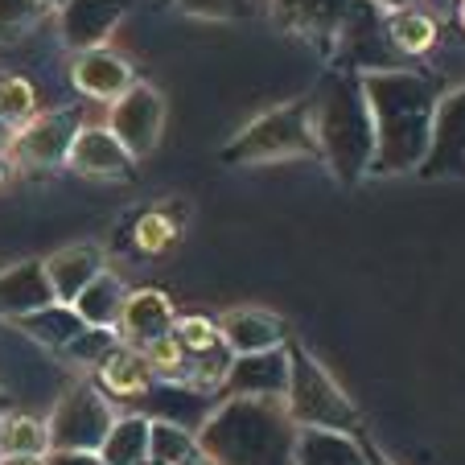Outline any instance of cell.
<instances>
[{
  "label": "cell",
  "mask_w": 465,
  "mask_h": 465,
  "mask_svg": "<svg viewBox=\"0 0 465 465\" xmlns=\"http://www.w3.org/2000/svg\"><path fill=\"white\" fill-rule=\"evenodd\" d=\"M375 128L371 173H420L432 144V115L440 104V83L420 71H371L359 74Z\"/></svg>",
  "instance_id": "obj_1"
},
{
  "label": "cell",
  "mask_w": 465,
  "mask_h": 465,
  "mask_svg": "<svg viewBox=\"0 0 465 465\" xmlns=\"http://www.w3.org/2000/svg\"><path fill=\"white\" fill-rule=\"evenodd\" d=\"M297 424L284 400H223L198 429L211 465H297Z\"/></svg>",
  "instance_id": "obj_2"
},
{
  "label": "cell",
  "mask_w": 465,
  "mask_h": 465,
  "mask_svg": "<svg viewBox=\"0 0 465 465\" xmlns=\"http://www.w3.org/2000/svg\"><path fill=\"white\" fill-rule=\"evenodd\" d=\"M313 112L317 157L330 165L338 182H359L375 161V128H371L362 79L354 71H330L309 95Z\"/></svg>",
  "instance_id": "obj_3"
},
{
  "label": "cell",
  "mask_w": 465,
  "mask_h": 465,
  "mask_svg": "<svg viewBox=\"0 0 465 465\" xmlns=\"http://www.w3.org/2000/svg\"><path fill=\"white\" fill-rule=\"evenodd\" d=\"M289 351V391H284V408H289L297 429H322V432H346L359 437L362 416L351 404V395L330 379V371L305 351V346H284Z\"/></svg>",
  "instance_id": "obj_4"
},
{
  "label": "cell",
  "mask_w": 465,
  "mask_h": 465,
  "mask_svg": "<svg viewBox=\"0 0 465 465\" xmlns=\"http://www.w3.org/2000/svg\"><path fill=\"white\" fill-rule=\"evenodd\" d=\"M289 157H317L309 99L284 104V107H276V112L252 120L235 141L223 149L227 165H263V161H289Z\"/></svg>",
  "instance_id": "obj_5"
},
{
  "label": "cell",
  "mask_w": 465,
  "mask_h": 465,
  "mask_svg": "<svg viewBox=\"0 0 465 465\" xmlns=\"http://www.w3.org/2000/svg\"><path fill=\"white\" fill-rule=\"evenodd\" d=\"M115 424L112 400L95 387V379L62 387L58 404H54L45 432H50V453H99Z\"/></svg>",
  "instance_id": "obj_6"
},
{
  "label": "cell",
  "mask_w": 465,
  "mask_h": 465,
  "mask_svg": "<svg viewBox=\"0 0 465 465\" xmlns=\"http://www.w3.org/2000/svg\"><path fill=\"white\" fill-rule=\"evenodd\" d=\"M83 132V112L79 107H58V112L34 115L29 124H21L9 136V157L13 165L25 169H50V165H66L74 136Z\"/></svg>",
  "instance_id": "obj_7"
},
{
  "label": "cell",
  "mask_w": 465,
  "mask_h": 465,
  "mask_svg": "<svg viewBox=\"0 0 465 465\" xmlns=\"http://www.w3.org/2000/svg\"><path fill=\"white\" fill-rule=\"evenodd\" d=\"M161 128H165V99L149 83H132L107 112V132L128 149V157H149L161 144Z\"/></svg>",
  "instance_id": "obj_8"
},
{
  "label": "cell",
  "mask_w": 465,
  "mask_h": 465,
  "mask_svg": "<svg viewBox=\"0 0 465 465\" xmlns=\"http://www.w3.org/2000/svg\"><path fill=\"white\" fill-rule=\"evenodd\" d=\"M223 400H284L289 391V351L235 354L223 379Z\"/></svg>",
  "instance_id": "obj_9"
},
{
  "label": "cell",
  "mask_w": 465,
  "mask_h": 465,
  "mask_svg": "<svg viewBox=\"0 0 465 465\" xmlns=\"http://www.w3.org/2000/svg\"><path fill=\"white\" fill-rule=\"evenodd\" d=\"M424 177H465V87L440 95L432 115V144L420 165Z\"/></svg>",
  "instance_id": "obj_10"
},
{
  "label": "cell",
  "mask_w": 465,
  "mask_h": 465,
  "mask_svg": "<svg viewBox=\"0 0 465 465\" xmlns=\"http://www.w3.org/2000/svg\"><path fill=\"white\" fill-rule=\"evenodd\" d=\"M173 305L161 289H136L124 297L120 322H115V338L120 346H132V351H144V346L161 342V338L173 334Z\"/></svg>",
  "instance_id": "obj_11"
},
{
  "label": "cell",
  "mask_w": 465,
  "mask_h": 465,
  "mask_svg": "<svg viewBox=\"0 0 465 465\" xmlns=\"http://www.w3.org/2000/svg\"><path fill=\"white\" fill-rule=\"evenodd\" d=\"M219 334L223 346L235 354H263V351H281L289 346V330L276 313H263V309H231L219 317Z\"/></svg>",
  "instance_id": "obj_12"
},
{
  "label": "cell",
  "mask_w": 465,
  "mask_h": 465,
  "mask_svg": "<svg viewBox=\"0 0 465 465\" xmlns=\"http://www.w3.org/2000/svg\"><path fill=\"white\" fill-rule=\"evenodd\" d=\"M128 13V0H66L62 5V37L71 50H99Z\"/></svg>",
  "instance_id": "obj_13"
},
{
  "label": "cell",
  "mask_w": 465,
  "mask_h": 465,
  "mask_svg": "<svg viewBox=\"0 0 465 465\" xmlns=\"http://www.w3.org/2000/svg\"><path fill=\"white\" fill-rule=\"evenodd\" d=\"M71 83H74V91H79V95L115 104V99H120L124 91L136 83V74H132V66L120 58V54H112L107 45H99V50H83L79 58H74Z\"/></svg>",
  "instance_id": "obj_14"
},
{
  "label": "cell",
  "mask_w": 465,
  "mask_h": 465,
  "mask_svg": "<svg viewBox=\"0 0 465 465\" xmlns=\"http://www.w3.org/2000/svg\"><path fill=\"white\" fill-rule=\"evenodd\" d=\"M66 165L83 177H128L132 173V157L120 141H115L107 124H83V132L74 136Z\"/></svg>",
  "instance_id": "obj_15"
},
{
  "label": "cell",
  "mask_w": 465,
  "mask_h": 465,
  "mask_svg": "<svg viewBox=\"0 0 465 465\" xmlns=\"http://www.w3.org/2000/svg\"><path fill=\"white\" fill-rule=\"evenodd\" d=\"M42 268H45L54 301L58 305H74V297L104 272V252L95 243H71L62 252H54L50 260H42Z\"/></svg>",
  "instance_id": "obj_16"
},
{
  "label": "cell",
  "mask_w": 465,
  "mask_h": 465,
  "mask_svg": "<svg viewBox=\"0 0 465 465\" xmlns=\"http://www.w3.org/2000/svg\"><path fill=\"white\" fill-rule=\"evenodd\" d=\"M45 305H54V292L42 260L13 263L9 272H0V322H17V317L37 313Z\"/></svg>",
  "instance_id": "obj_17"
},
{
  "label": "cell",
  "mask_w": 465,
  "mask_h": 465,
  "mask_svg": "<svg viewBox=\"0 0 465 465\" xmlns=\"http://www.w3.org/2000/svg\"><path fill=\"white\" fill-rule=\"evenodd\" d=\"M351 9V0H281V21L292 34L317 42L322 50H334V37L342 29V17Z\"/></svg>",
  "instance_id": "obj_18"
},
{
  "label": "cell",
  "mask_w": 465,
  "mask_h": 465,
  "mask_svg": "<svg viewBox=\"0 0 465 465\" xmlns=\"http://www.w3.org/2000/svg\"><path fill=\"white\" fill-rule=\"evenodd\" d=\"M13 330H17L25 342H34V346H42V351H54V354H62L66 346L74 342V338L87 330L83 325V317L74 313L71 305H45V309H37V313H25V317H17L13 322Z\"/></svg>",
  "instance_id": "obj_19"
},
{
  "label": "cell",
  "mask_w": 465,
  "mask_h": 465,
  "mask_svg": "<svg viewBox=\"0 0 465 465\" xmlns=\"http://www.w3.org/2000/svg\"><path fill=\"white\" fill-rule=\"evenodd\" d=\"M95 387L112 400H144V391L153 387V371L141 359V351L132 346H115L104 362L95 367Z\"/></svg>",
  "instance_id": "obj_20"
},
{
  "label": "cell",
  "mask_w": 465,
  "mask_h": 465,
  "mask_svg": "<svg viewBox=\"0 0 465 465\" xmlns=\"http://www.w3.org/2000/svg\"><path fill=\"white\" fill-rule=\"evenodd\" d=\"M124 297H128V289H124V281L115 272H99L95 281L87 284V289L74 297V313L83 317V325L87 330H115V322H120V309H124Z\"/></svg>",
  "instance_id": "obj_21"
},
{
  "label": "cell",
  "mask_w": 465,
  "mask_h": 465,
  "mask_svg": "<svg viewBox=\"0 0 465 465\" xmlns=\"http://www.w3.org/2000/svg\"><path fill=\"white\" fill-rule=\"evenodd\" d=\"M297 465H367V449L346 432L301 429L297 432Z\"/></svg>",
  "instance_id": "obj_22"
},
{
  "label": "cell",
  "mask_w": 465,
  "mask_h": 465,
  "mask_svg": "<svg viewBox=\"0 0 465 465\" xmlns=\"http://www.w3.org/2000/svg\"><path fill=\"white\" fill-rule=\"evenodd\" d=\"M104 465H144L149 461V416H120L99 445Z\"/></svg>",
  "instance_id": "obj_23"
},
{
  "label": "cell",
  "mask_w": 465,
  "mask_h": 465,
  "mask_svg": "<svg viewBox=\"0 0 465 465\" xmlns=\"http://www.w3.org/2000/svg\"><path fill=\"white\" fill-rule=\"evenodd\" d=\"M440 29L437 17H429L424 9H400L387 13V42H391L395 54H408V58H420L437 45Z\"/></svg>",
  "instance_id": "obj_24"
},
{
  "label": "cell",
  "mask_w": 465,
  "mask_h": 465,
  "mask_svg": "<svg viewBox=\"0 0 465 465\" xmlns=\"http://www.w3.org/2000/svg\"><path fill=\"white\" fill-rule=\"evenodd\" d=\"M50 453V432L45 420L29 412L0 416V457H45Z\"/></svg>",
  "instance_id": "obj_25"
},
{
  "label": "cell",
  "mask_w": 465,
  "mask_h": 465,
  "mask_svg": "<svg viewBox=\"0 0 465 465\" xmlns=\"http://www.w3.org/2000/svg\"><path fill=\"white\" fill-rule=\"evenodd\" d=\"M177 235H182V211H169V206H153L132 223V247L144 255L169 252L177 243Z\"/></svg>",
  "instance_id": "obj_26"
},
{
  "label": "cell",
  "mask_w": 465,
  "mask_h": 465,
  "mask_svg": "<svg viewBox=\"0 0 465 465\" xmlns=\"http://www.w3.org/2000/svg\"><path fill=\"white\" fill-rule=\"evenodd\" d=\"M190 453H198V432L177 429L169 420H149V461L153 465H182Z\"/></svg>",
  "instance_id": "obj_27"
},
{
  "label": "cell",
  "mask_w": 465,
  "mask_h": 465,
  "mask_svg": "<svg viewBox=\"0 0 465 465\" xmlns=\"http://www.w3.org/2000/svg\"><path fill=\"white\" fill-rule=\"evenodd\" d=\"M37 115V87L25 74H0V124L21 128Z\"/></svg>",
  "instance_id": "obj_28"
},
{
  "label": "cell",
  "mask_w": 465,
  "mask_h": 465,
  "mask_svg": "<svg viewBox=\"0 0 465 465\" xmlns=\"http://www.w3.org/2000/svg\"><path fill=\"white\" fill-rule=\"evenodd\" d=\"M173 342L182 346L185 362L190 359H203V354H214L223 351V334H219V322H211V317H177L173 322Z\"/></svg>",
  "instance_id": "obj_29"
},
{
  "label": "cell",
  "mask_w": 465,
  "mask_h": 465,
  "mask_svg": "<svg viewBox=\"0 0 465 465\" xmlns=\"http://www.w3.org/2000/svg\"><path fill=\"white\" fill-rule=\"evenodd\" d=\"M115 346H120L115 330H83V334L74 338L66 351H62V359L74 362V367H99V362H104Z\"/></svg>",
  "instance_id": "obj_30"
},
{
  "label": "cell",
  "mask_w": 465,
  "mask_h": 465,
  "mask_svg": "<svg viewBox=\"0 0 465 465\" xmlns=\"http://www.w3.org/2000/svg\"><path fill=\"white\" fill-rule=\"evenodd\" d=\"M177 9L190 17H211V21H235L252 13V0H177Z\"/></svg>",
  "instance_id": "obj_31"
},
{
  "label": "cell",
  "mask_w": 465,
  "mask_h": 465,
  "mask_svg": "<svg viewBox=\"0 0 465 465\" xmlns=\"http://www.w3.org/2000/svg\"><path fill=\"white\" fill-rule=\"evenodd\" d=\"M34 17H37V5H34V0H0V29L29 25Z\"/></svg>",
  "instance_id": "obj_32"
},
{
  "label": "cell",
  "mask_w": 465,
  "mask_h": 465,
  "mask_svg": "<svg viewBox=\"0 0 465 465\" xmlns=\"http://www.w3.org/2000/svg\"><path fill=\"white\" fill-rule=\"evenodd\" d=\"M42 465H104L99 453H45Z\"/></svg>",
  "instance_id": "obj_33"
},
{
  "label": "cell",
  "mask_w": 465,
  "mask_h": 465,
  "mask_svg": "<svg viewBox=\"0 0 465 465\" xmlns=\"http://www.w3.org/2000/svg\"><path fill=\"white\" fill-rule=\"evenodd\" d=\"M371 5H379L383 13H400V9H416V0H371Z\"/></svg>",
  "instance_id": "obj_34"
},
{
  "label": "cell",
  "mask_w": 465,
  "mask_h": 465,
  "mask_svg": "<svg viewBox=\"0 0 465 465\" xmlns=\"http://www.w3.org/2000/svg\"><path fill=\"white\" fill-rule=\"evenodd\" d=\"M362 449H367V465H391V461H387L383 453H379L375 445H371V440H362Z\"/></svg>",
  "instance_id": "obj_35"
},
{
  "label": "cell",
  "mask_w": 465,
  "mask_h": 465,
  "mask_svg": "<svg viewBox=\"0 0 465 465\" xmlns=\"http://www.w3.org/2000/svg\"><path fill=\"white\" fill-rule=\"evenodd\" d=\"M13 169H17V165H13V157H9V153H0V185L13 177Z\"/></svg>",
  "instance_id": "obj_36"
},
{
  "label": "cell",
  "mask_w": 465,
  "mask_h": 465,
  "mask_svg": "<svg viewBox=\"0 0 465 465\" xmlns=\"http://www.w3.org/2000/svg\"><path fill=\"white\" fill-rule=\"evenodd\" d=\"M45 457H0V465H42Z\"/></svg>",
  "instance_id": "obj_37"
},
{
  "label": "cell",
  "mask_w": 465,
  "mask_h": 465,
  "mask_svg": "<svg viewBox=\"0 0 465 465\" xmlns=\"http://www.w3.org/2000/svg\"><path fill=\"white\" fill-rule=\"evenodd\" d=\"M37 9H62V5H66V0H34Z\"/></svg>",
  "instance_id": "obj_38"
},
{
  "label": "cell",
  "mask_w": 465,
  "mask_h": 465,
  "mask_svg": "<svg viewBox=\"0 0 465 465\" xmlns=\"http://www.w3.org/2000/svg\"><path fill=\"white\" fill-rule=\"evenodd\" d=\"M182 465H211V461H206V457L203 453H190V457H185V461Z\"/></svg>",
  "instance_id": "obj_39"
},
{
  "label": "cell",
  "mask_w": 465,
  "mask_h": 465,
  "mask_svg": "<svg viewBox=\"0 0 465 465\" xmlns=\"http://www.w3.org/2000/svg\"><path fill=\"white\" fill-rule=\"evenodd\" d=\"M9 136H13V132H9V128H5V124H0V153L9 149Z\"/></svg>",
  "instance_id": "obj_40"
},
{
  "label": "cell",
  "mask_w": 465,
  "mask_h": 465,
  "mask_svg": "<svg viewBox=\"0 0 465 465\" xmlns=\"http://www.w3.org/2000/svg\"><path fill=\"white\" fill-rule=\"evenodd\" d=\"M457 29H461V34H465V0H461V5H457Z\"/></svg>",
  "instance_id": "obj_41"
},
{
  "label": "cell",
  "mask_w": 465,
  "mask_h": 465,
  "mask_svg": "<svg viewBox=\"0 0 465 465\" xmlns=\"http://www.w3.org/2000/svg\"><path fill=\"white\" fill-rule=\"evenodd\" d=\"M144 465H153V461H144Z\"/></svg>",
  "instance_id": "obj_42"
}]
</instances>
